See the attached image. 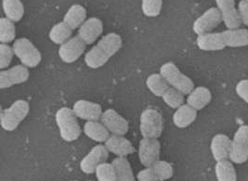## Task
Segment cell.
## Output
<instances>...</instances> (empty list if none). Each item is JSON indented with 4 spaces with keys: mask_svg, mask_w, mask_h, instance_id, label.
<instances>
[{
    "mask_svg": "<svg viewBox=\"0 0 248 181\" xmlns=\"http://www.w3.org/2000/svg\"><path fill=\"white\" fill-rule=\"evenodd\" d=\"M122 45V37L119 34H105L85 54L84 60L91 69L101 68L121 49Z\"/></svg>",
    "mask_w": 248,
    "mask_h": 181,
    "instance_id": "1",
    "label": "cell"
},
{
    "mask_svg": "<svg viewBox=\"0 0 248 181\" xmlns=\"http://www.w3.org/2000/svg\"><path fill=\"white\" fill-rule=\"evenodd\" d=\"M55 121L59 128L60 136L66 141L73 142L78 139L81 136V127L78 121V117L72 109L62 107L57 111Z\"/></svg>",
    "mask_w": 248,
    "mask_h": 181,
    "instance_id": "2",
    "label": "cell"
},
{
    "mask_svg": "<svg viewBox=\"0 0 248 181\" xmlns=\"http://www.w3.org/2000/svg\"><path fill=\"white\" fill-rule=\"evenodd\" d=\"M30 112V105L24 100H18L12 105L6 108L0 117L1 127L7 131L12 132L18 128L23 123Z\"/></svg>",
    "mask_w": 248,
    "mask_h": 181,
    "instance_id": "3",
    "label": "cell"
},
{
    "mask_svg": "<svg viewBox=\"0 0 248 181\" xmlns=\"http://www.w3.org/2000/svg\"><path fill=\"white\" fill-rule=\"evenodd\" d=\"M159 74L168 82L170 87L188 95L194 89V83L188 75H184L172 61H168L160 67Z\"/></svg>",
    "mask_w": 248,
    "mask_h": 181,
    "instance_id": "4",
    "label": "cell"
},
{
    "mask_svg": "<svg viewBox=\"0 0 248 181\" xmlns=\"http://www.w3.org/2000/svg\"><path fill=\"white\" fill-rule=\"evenodd\" d=\"M164 130V118L155 108H147L140 117V131L142 137L159 138Z\"/></svg>",
    "mask_w": 248,
    "mask_h": 181,
    "instance_id": "5",
    "label": "cell"
},
{
    "mask_svg": "<svg viewBox=\"0 0 248 181\" xmlns=\"http://www.w3.org/2000/svg\"><path fill=\"white\" fill-rule=\"evenodd\" d=\"M12 49L21 63L27 68H35L42 60L39 49L26 37H21L13 42Z\"/></svg>",
    "mask_w": 248,
    "mask_h": 181,
    "instance_id": "6",
    "label": "cell"
},
{
    "mask_svg": "<svg viewBox=\"0 0 248 181\" xmlns=\"http://www.w3.org/2000/svg\"><path fill=\"white\" fill-rule=\"evenodd\" d=\"M231 162L237 165L246 163L248 160V125L239 126L232 140L230 153Z\"/></svg>",
    "mask_w": 248,
    "mask_h": 181,
    "instance_id": "7",
    "label": "cell"
},
{
    "mask_svg": "<svg viewBox=\"0 0 248 181\" xmlns=\"http://www.w3.org/2000/svg\"><path fill=\"white\" fill-rule=\"evenodd\" d=\"M222 23L221 14L217 8H210L200 15L192 24V31L197 35L211 33Z\"/></svg>",
    "mask_w": 248,
    "mask_h": 181,
    "instance_id": "8",
    "label": "cell"
},
{
    "mask_svg": "<svg viewBox=\"0 0 248 181\" xmlns=\"http://www.w3.org/2000/svg\"><path fill=\"white\" fill-rule=\"evenodd\" d=\"M161 144L158 138L142 137L140 141L138 154L140 164L145 167H152L160 157Z\"/></svg>",
    "mask_w": 248,
    "mask_h": 181,
    "instance_id": "9",
    "label": "cell"
},
{
    "mask_svg": "<svg viewBox=\"0 0 248 181\" xmlns=\"http://www.w3.org/2000/svg\"><path fill=\"white\" fill-rule=\"evenodd\" d=\"M30 77L29 68L23 64L15 65L11 68L0 71V89L6 90L13 86L27 82Z\"/></svg>",
    "mask_w": 248,
    "mask_h": 181,
    "instance_id": "10",
    "label": "cell"
},
{
    "mask_svg": "<svg viewBox=\"0 0 248 181\" xmlns=\"http://www.w3.org/2000/svg\"><path fill=\"white\" fill-rule=\"evenodd\" d=\"M86 45L78 35L72 36L65 43L60 45L58 55L64 63H74L85 53Z\"/></svg>",
    "mask_w": 248,
    "mask_h": 181,
    "instance_id": "11",
    "label": "cell"
},
{
    "mask_svg": "<svg viewBox=\"0 0 248 181\" xmlns=\"http://www.w3.org/2000/svg\"><path fill=\"white\" fill-rule=\"evenodd\" d=\"M100 121L105 125L111 135L124 136L129 130V125L126 119L113 109L104 111Z\"/></svg>",
    "mask_w": 248,
    "mask_h": 181,
    "instance_id": "12",
    "label": "cell"
},
{
    "mask_svg": "<svg viewBox=\"0 0 248 181\" xmlns=\"http://www.w3.org/2000/svg\"><path fill=\"white\" fill-rule=\"evenodd\" d=\"M109 151L104 144H98L92 148L89 153L81 160L80 169L87 175L93 174L101 164L107 161Z\"/></svg>",
    "mask_w": 248,
    "mask_h": 181,
    "instance_id": "13",
    "label": "cell"
},
{
    "mask_svg": "<svg viewBox=\"0 0 248 181\" xmlns=\"http://www.w3.org/2000/svg\"><path fill=\"white\" fill-rule=\"evenodd\" d=\"M217 8L221 14L222 22L225 24L227 29L240 28L242 21L235 7L234 0H216Z\"/></svg>",
    "mask_w": 248,
    "mask_h": 181,
    "instance_id": "14",
    "label": "cell"
},
{
    "mask_svg": "<svg viewBox=\"0 0 248 181\" xmlns=\"http://www.w3.org/2000/svg\"><path fill=\"white\" fill-rule=\"evenodd\" d=\"M78 36L86 44L91 45L97 41L103 32V23L97 17H91L86 20L78 29Z\"/></svg>",
    "mask_w": 248,
    "mask_h": 181,
    "instance_id": "15",
    "label": "cell"
},
{
    "mask_svg": "<svg viewBox=\"0 0 248 181\" xmlns=\"http://www.w3.org/2000/svg\"><path fill=\"white\" fill-rule=\"evenodd\" d=\"M72 110L78 118L87 122L101 120L103 113L102 106L100 104L87 100L77 101L74 103Z\"/></svg>",
    "mask_w": 248,
    "mask_h": 181,
    "instance_id": "16",
    "label": "cell"
},
{
    "mask_svg": "<svg viewBox=\"0 0 248 181\" xmlns=\"http://www.w3.org/2000/svg\"><path fill=\"white\" fill-rule=\"evenodd\" d=\"M104 146L109 152H112L118 157H126L135 151V148L131 141L124 136L110 135L104 142Z\"/></svg>",
    "mask_w": 248,
    "mask_h": 181,
    "instance_id": "17",
    "label": "cell"
},
{
    "mask_svg": "<svg viewBox=\"0 0 248 181\" xmlns=\"http://www.w3.org/2000/svg\"><path fill=\"white\" fill-rule=\"evenodd\" d=\"M232 139L225 134H217L210 143V151L216 162L230 159Z\"/></svg>",
    "mask_w": 248,
    "mask_h": 181,
    "instance_id": "18",
    "label": "cell"
},
{
    "mask_svg": "<svg viewBox=\"0 0 248 181\" xmlns=\"http://www.w3.org/2000/svg\"><path fill=\"white\" fill-rule=\"evenodd\" d=\"M196 45L203 51H219L227 47L221 33H207L197 35Z\"/></svg>",
    "mask_w": 248,
    "mask_h": 181,
    "instance_id": "19",
    "label": "cell"
},
{
    "mask_svg": "<svg viewBox=\"0 0 248 181\" xmlns=\"http://www.w3.org/2000/svg\"><path fill=\"white\" fill-rule=\"evenodd\" d=\"M212 100V94L205 87H197L192 90L191 93L187 95L186 103L190 105L196 111L203 110Z\"/></svg>",
    "mask_w": 248,
    "mask_h": 181,
    "instance_id": "20",
    "label": "cell"
},
{
    "mask_svg": "<svg viewBox=\"0 0 248 181\" xmlns=\"http://www.w3.org/2000/svg\"><path fill=\"white\" fill-rule=\"evenodd\" d=\"M197 118V111L187 103L179 107L173 114V123L178 128H186Z\"/></svg>",
    "mask_w": 248,
    "mask_h": 181,
    "instance_id": "21",
    "label": "cell"
},
{
    "mask_svg": "<svg viewBox=\"0 0 248 181\" xmlns=\"http://www.w3.org/2000/svg\"><path fill=\"white\" fill-rule=\"evenodd\" d=\"M83 131L89 138L98 143H104L111 135L108 129L100 120L86 122L83 127Z\"/></svg>",
    "mask_w": 248,
    "mask_h": 181,
    "instance_id": "22",
    "label": "cell"
},
{
    "mask_svg": "<svg viewBox=\"0 0 248 181\" xmlns=\"http://www.w3.org/2000/svg\"><path fill=\"white\" fill-rule=\"evenodd\" d=\"M87 20V10L79 4L72 5L65 12L62 22L67 24L72 30L78 29Z\"/></svg>",
    "mask_w": 248,
    "mask_h": 181,
    "instance_id": "23",
    "label": "cell"
},
{
    "mask_svg": "<svg viewBox=\"0 0 248 181\" xmlns=\"http://www.w3.org/2000/svg\"><path fill=\"white\" fill-rule=\"evenodd\" d=\"M221 34L228 47H243L248 45V29H227L221 32Z\"/></svg>",
    "mask_w": 248,
    "mask_h": 181,
    "instance_id": "24",
    "label": "cell"
},
{
    "mask_svg": "<svg viewBox=\"0 0 248 181\" xmlns=\"http://www.w3.org/2000/svg\"><path fill=\"white\" fill-rule=\"evenodd\" d=\"M5 17L13 23L20 22L24 15V6L21 0H2Z\"/></svg>",
    "mask_w": 248,
    "mask_h": 181,
    "instance_id": "25",
    "label": "cell"
},
{
    "mask_svg": "<svg viewBox=\"0 0 248 181\" xmlns=\"http://www.w3.org/2000/svg\"><path fill=\"white\" fill-rule=\"evenodd\" d=\"M73 31L64 22H60L52 26L48 33L49 40L56 44V45H62L72 37Z\"/></svg>",
    "mask_w": 248,
    "mask_h": 181,
    "instance_id": "26",
    "label": "cell"
},
{
    "mask_svg": "<svg viewBox=\"0 0 248 181\" xmlns=\"http://www.w3.org/2000/svg\"><path fill=\"white\" fill-rule=\"evenodd\" d=\"M233 163L230 160L217 162L215 166L217 181H237V173Z\"/></svg>",
    "mask_w": 248,
    "mask_h": 181,
    "instance_id": "27",
    "label": "cell"
},
{
    "mask_svg": "<svg viewBox=\"0 0 248 181\" xmlns=\"http://www.w3.org/2000/svg\"><path fill=\"white\" fill-rule=\"evenodd\" d=\"M112 164L116 173V181H136L130 163L125 157H117Z\"/></svg>",
    "mask_w": 248,
    "mask_h": 181,
    "instance_id": "28",
    "label": "cell"
},
{
    "mask_svg": "<svg viewBox=\"0 0 248 181\" xmlns=\"http://www.w3.org/2000/svg\"><path fill=\"white\" fill-rule=\"evenodd\" d=\"M147 89L156 97L162 98L166 91L170 89V85L160 74H152L147 77Z\"/></svg>",
    "mask_w": 248,
    "mask_h": 181,
    "instance_id": "29",
    "label": "cell"
},
{
    "mask_svg": "<svg viewBox=\"0 0 248 181\" xmlns=\"http://www.w3.org/2000/svg\"><path fill=\"white\" fill-rule=\"evenodd\" d=\"M16 27L11 20L3 17L0 19V43L9 44L15 39Z\"/></svg>",
    "mask_w": 248,
    "mask_h": 181,
    "instance_id": "30",
    "label": "cell"
},
{
    "mask_svg": "<svg viewBox=\"0 0 248 181\" xmlns=\"http://www.w3.org/2000/svg\"><path fill=\"white\" fill-rule=\"evenodd\" d=\"M162 100L170 108L177 110L185 102V95L182 94L181 91L177 90L170 87L166 93L162 96Z\"/></svg>",
    "mask_w": 248,
    "mask_h": 181,
    "instance_id": "31",
    "label": "cell"
},
{
    "mask_svg": "<svg viewBox=\"0 0 248 181\" xmlns=\"http://www.w3.org/2000/svg\"><path fill=\"white\" fill-rule=\"evenodd\" d=\"M152 167L157 177L158 181H168L173 177V173H174L173 166L167 161L158 160L156 163L154 164Z\"/></svg>",
    "mask_w": 248,
    "mask_h": 181,
    "instance_id": "32",
    "label": "cell"
},
{
    "mask_svg": "<svg viewBox=\"0 0 248 181\" xmlns=\"http://www.w3.org/2000/svg\"><path fill=\"white\" fill-rule=\"evenodd\" d=\"M94 173L98 181H116V173L113 164L102 163Z\"/></svg>",
    "mask_w": 248,
    "mask_h": 181,
    "instance_id": "33",
    "label": "cell"
},
{
    "mask_svg": "<svg viewBox=\"0 0 248 181\" xmlns=\"http://www.w3.org/2000/svg\"><path fill=\"white\" fill-rule=\"evenodd\" d=\"M163 8V0H141V11L149 18L160 15Z\"/></svg>",
    "mask_w": 248,
    "mask_h": 181,
    "instance_id": "34",
    "label": "cell"
},
{
    "mask_svg": "<svg viewBox=\"0 0 248 181\" xmlns=\"http://www.w3.org/2000/svg\"><path fill=\"white\" fill-rule=\"evenodd\" d=\"M14 56V51L12 46L9 44L0 43V69L5 70L9 68L12 63V59Z\"/></svg>",
    "mask_w": 248,
    "mask_h": 181,
    "instance_id": "35",
    "label": "cell"
},
{
    "mask_svg": "<svg viewBox=\"0 0 248 181\" xmlns=\"http://www.w3.org/2000/svg\"><path fill=\"white\" fill-rule=\"evenodd\" d=\"M138 181H158L157 177L153 169V167H145L140 171L137 175Z\"/></svg>",
    "mask_w": 248,
    "mask_h": 181,
    "instance_id": "36",
    "label": "cell"
},
{
    "mask_svg": "<svg viewBox=\"0 0 248 181\" xmlns=\"http://www.w3.org/2000/svg\"><path fill=\"white\" fill-rule=\"evenodd\" d=\"M235 91L237 95L248 104V79H243L238 82Z\"/></svg>",
    "mask_w": 248,
    "mask_h": 181,
    "instance_id": "37",
    "label": "cell"
},
{
    "mask_svg": "<svg viewBox=\"0 0 248 181\" xmlns=\"http://www.w3.org/2000/svg\"><path fill=\"white\" fill-rule=\"evenodd\" d=\"M238 12L242 24L248 26V0H241L238 4Z\"/></svg>",
    "mask_w": 248,
    "mask_h": 181,
    "instance_id": "38",
    "label": "cell"
},
{
    "mask_svg": "<svg viewBox=\"0 0 248 181\" xmlns=\"http://www.w3.org/2000/svg\"></svg>",
    "mask_w": 248,
    "mask_h": 181,
    "instance_id": "39",
    "label": "cell"
},
{
    "mask_svg": "<svg viewBox=\"0 0 248 181\" xmlns=\"http://www.w3.org/2000/svg\"></svg>",
    "mask_w": 248,
    "mask_h": 181,
    "instance_id": "40",
    "label": "cell"
}]
</instances>
